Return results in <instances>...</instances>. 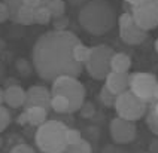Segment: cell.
<instances>
[{"instance_id":"obj_17","label":"cell","mask_w":158,"mask_h":153,"mask_svg":"<svg viewBox=\"0 0 158 153\" xmlns=\"http://www.w3.org/2000/svg\"><path fill=\"white\" fill-rule=\"evenodd\" d=\"M146 125L158 137V100H152L149 104H148Z\"/></svg>"},{"instance_id":"obj_2","label":"cell","mask_w":158,"mask_h":153,"mask_svg":"<svg viewBox=\"0 0 158 153\" xmlns=\"http://www.w3.org/2000/svg\"><path fill=\"white\" fill-rule=\"evenodd\" d=\"M78 21L93 36H103L118 24L115 8L107 0H88L79 10Z\"/></svg>"},{"instance_id":"obj_25","label":"cell","mask_w":158,"mask_h":153,"mask_svg":"<svg viewBox=\"0 0 158 153\" xmlns=\"http://www.w3.org/2000/svg\"><path fill=\"white\" fill-rule=\"evenodd\" d=\"M66 140H67V146H70V144L81 143L84 138H82V134H81L79 129H76V128H69L67 132H66Z\"/></svg>"},{"instance_id":"obj_33","label":"cell","mask_w":158,"mask_h":153,"mask_svg":"<svg viewBox=\"0 0 158 153\" xmlns=\"http://www.w3.org/2000/svg\"><path fill=\"white\" fill-rule=\"evenodd\" d=\"M17 124H18V125H21V126L28 125V120H27V116H26V113H24V112H23V113L17 117Z\"/></svg>"},{"instance_id":"obj_31","label":"cell","mask_w":158,"mask_h":153,"mask_svg":"<svg viewBox=\"0 0 158 153\" xmlns=\"http://www.w3.org/2000/svg\"><path fill=\"white\" fill-rule=\"evenodd\" d=\"M10 19V14H9V9L6 6V3L3 0H0V22H5Z\"/></svg>"},{"instance_id":"obj_8","label":"cell","mask_w":158,"mask_h":153,"mask_svg":"<svg viewBox=\"0 0 158 153\" xmlns=\"http://www.w3.org/2000/svg\"><path fill=\"white\" fill-rule=\"evenodd\" d=\"M158 79L155 74L148 72H136L130 74V91L134 95H137L140 100L146 101L149 104L154 98L155 86Z\"/></svg>"},{"instance_id":"obj_40","label":"cell","mask_w":158,"mask_h":153,"mask_svg":"<svg viewBox=\"0 0 158 153\" xmlns=\"http://www.w3.org/2000/svg\"><path fill=\"white\" fill-rule=\"evenodd\" d=\"M2 146H3V138L0 137V147H2Z\"/></svg>"},{"instance_id":"obj_19","label":"cell","mask_w":158,"mask_h":153,"mask_svg":"<svg viewBox=\"0 0 158 153\" xmlns=\"http://www.w3.org/2000/svg\"><path fill=\"white\" fill-rule=\"evenodd\" d=\"M89 55H91V48H88L87 45H84L82 42H78L76 45L73 46V58H75L79 64L84 65V64L88 61Z\"/></svg>"},{"instance_id":"obj_1","label":"cell","mask_w":158,"mask_h":153,"mask_svg":"<svg viewBox=\"0 0 158 153\" xmlns=\"http://www.w3.org/2000/svg\"><path fill=\"white\" fill-rule=\"evenodd\" d=\"M79 37L69 30H49L40 34L31 52V63L42 80L54 82L60 76L79 77L84 65L73 58V46Z\"/></svg>"},{"instance_id":"obj_5","label":"cell","mask_w":158,"mask_h":153,"mask_svg":"<svg viewBox=\"0 0 158 153\" xmlns=\"http://www.w3.org/2000/svg\"><path fill=\"white\" fill-rule=\"evenodd\" d=\"M114 49L107 45H96L91 48V55L84 64V69L96 80H106L110 70V60L114 57Z\"/></svg>"},{"instance_id":"obj_38","label":"cell","mask_w":158,"mask_h":153,"mask_svg":"<svg viewBox=\"0 0 158 153\" xmlns=\"http://www.w3.org/2000/svg\"><path fill=\"white\" fill-rule=\"evenodd\" d=\"M152 100H158V83H157V86H155V92H154V98Z\"/></svg>"},{"instance_id":"obj_41","label":"cell","mask_w":158,"mask_h":153,"mask_svg":"<svg viewBox=\"0 0 158 153\" xmlns=\"http://www.w3.org/2000/svg\"><path fill=\"white\" fill-rule=\"evenodd\" d=\"M146 153H149V152H146Z\"/></svg>"},{"instance_id":"obj_12","label":"cell","mask_w":158,"mask_h":153,"mask_svg":"<svg viewBox=\"0 0 158 153\" xmlns=\"http://www.w3.org/2000/svg\"><path fill=\"white\" fill-rule=\"evenodd\" d=\"M105 86L115 95H119L130 89V74L128 73L110 72L105 80Z\"/></svg>"},{"instance_id":"obj_36","label":"cell","mask_w":158,"mask_h":153,"mask_svg":"<svg viewBox=\"0 0 158 153\" xmlns=\"http://www.w3.org/2000/svg\"><path fill=\"white\" fill-rule=\"evenodd\" d=\"M128 5H131V8L133 6H139V5H142L143 2H146V0H125Z\"/></svg>"},{"instance_id":"obj_14","label":"cell","mask_w":158,"mask_h":153,"mask_svg":"<svg viewBox=\"0 0 158 153\" xmlns=\"http://www.w3.org/2000/svg\"><path fill=\"white\" fill-rule=\"evenodd\" d=\"M119 37L124 43L127 45H140L146 40L148 37V31L142 30L137 24H134L131 27L124 28V30H119Z\"/></svg>"},{"instance_id":"obj_24","label":"cell","mask_w":158,"mask_h":153,"mask_svg":"<svg viewBox=\"0 0 158 153\" xmlns=\"http://www.w3.org/2000/svg\"><path fill=\"white\" fill-rule=\"evenodd\" d=\"M134 18H133V14L131 12H124L123 15L118 17V27L119 30H124V28H128L134 26Z\"/></svg>"},{"instance_id":"obj_11","label":"cell","mask_w":158,"mask_h":153,"mask_svg":"<svg viewBox=\"0 0 158 153\" xmlns=\"http://www.w3.org/2000/svg\"><path fill=\"white\" fill-rule=\"evenodd\" d=\"M51 100H52V94L51 89H48L45 85H35L30 86L27 89V98H26V106H40L45 107L46 110L51 108Z\"/></svg>"},{"instance_id":"obj_23","label":"cell","mask_w":158,"mask_h":153,"mask_svg":"<svg viewBox=\"0 0 158 153\" xmlns=\"http://www.w3.org/2000/svg\"><path fill=\"white\" fill-rule=\"evenodd\" d=\"M51 21H52V14H51V10H49L48 6L40 8V9L35 14V24L46 26V24H49Z\"/></svg>"},{"instance_id":"obj_37","label":"cell","mask_w":158,"mask_h":153,"mask_svg":"<svg viewBox=\"0 0 158 153\" xmlns=\"http://www.w3.org/2000/svg\"><path fill=\"white\" fill-rule=\"evenodd\" d=\"M3 103H5V89L0 88V104H3Z\"/></svg>"},{"instance_id":"obj_6","label":"cell","mask_w":158,"mask_h":153,"mask_svg":"<svg viewBox=\"0 0 158 153\" xmlns=\"http://www.w3.org/2000/svg\"><path fill=\"white\" fill-rule=\"evenodd\" d=\"M10 14V21L21 26L35 24V14L49 5L51 0H3Z\"/></svg>"},{"instance_id":"obj_7","label":"cell","mask_w":158,"mask_h":153,"mask_svg":"<svg viewBox=\"0 0 158 153\" xmlns=\"http://www.w3.org/2000/svg\"><path fill=\"white\" fill-rule=\"evenodd\" d=\"M115 112L118 117H123L131 122H137L139 119L146 116L148 112V103L134 95L131 91H125L123 94L116 95L115 101Z\"/></svg>"},{"instance_id":"obj_9","label":"cell","mask_w":158,"mask_h":153,"mask_svg":"<svg viewBox=\"0 0 158 153\" xmlns=\"http://www.w3.org/2000/svg\"><path fill=\"white\" fill-rule=\"evenodd\" d=\"M130 12L142 30L149 31L158 27V0H146L139 6H133Z\"/></svg>"},{"instance_id":"obj_27","label":"cell","mask_w":158,"mask_h":153,"mask_svg":"<svg viewBox=\"0 0 158 153\" xmlns=\"http://www.w3.org/2000/svg\"><path fill=\"white\" fill-rule=\"evenodd\" d=\"M79 113H81V116L85 117V119H91L96 115V107H94V104L91 101H85L82 104V107L79 108Z\"/></svg>"},{"instance_id":"obj_34","label":"cell","mask_w":158,"mask_h":153,"mask_svg":"<svg viewBox=\"0 0 158 153\" xmlns=\"http://www.w3.org/2000/svg\"><path fill=\"white\" fill-rule=\"evenodd\" d=\"M149 153H158V137L157 138H154V140L151 141Z\"/></svg>"},{"instance_id":"obj_16","label":"cell","mask_w":158,"mask_h":153,"mask_svg":"<svg viewBox=\"0 0 158 153\" xmlns=\"http://www.w3.org/2000/svg\"><path fill=\"white\" fill-rule=\"evenodd\" d=\"M131 69V58L124 52H115L110 60V70L116 73H128Z\"/></svg>"},{"instance_id":"obj_21","label":"cell","mask_w":158,"mask_h":153,"mask_svg":"<svg viewBox=\"0 0 158 153\" xmlns=\"http://www.w3.org/2000/svg\"><path fill=\"white\" fill-rule=\"evenodd\" d=\"M98 100H100V103L105 106V107H115V101H116V95L112 94L110 91L106 88L105 85H103V88L100 89L98 92Z\"/></svg>"},{"instance_id":"obj_35","label":"cell","mask_w":158,"mask_h":153,"mask_svg":"<svg viewBox=\"0 0 158 153\" xmlns=\"http://www.w3.org/2000/svg\"><path fill=\"white\" fill-rule=\"evenodd\" d=\"M67 2H69V3H70L72 6H81V5H82V6H84V5H85V3H87L88 0H67Z\"/></svg>"},{"instance_id":"obj_26","label":"cell","mask_w":158,"mask_h":153,"mask_svg":"<svg viewBox=\"0 0 158 153\" xmlns=\"http://www.w3.org/2000/svg\"><path fill=\"white\" fill-rule=\"evenodd\" d=\"M10 113L3 104H0V132H3L10 124Z\"/></svg>"},{"instance_id":"obj_30","label":"cell","mask_w":158,"mask_h":153,"mask_svg":"<svg viewBox=\"0 0 158 153\" xmlns=\"http://www.w3.org/2000/svg\"><path fill=\"white\" fill-rule=\"evenodd\" d=\"M17 69L19 70V73H21L23 76H28V74L31 73L30 64L27 63V60H24V58H19L17 61Z\"/></svg>"},{"instance_id":"obj_10","label":"cell","mask_w":158,"mask_h":153,"mask_svg":"<svg viewBox=\"0 0 158 153\" xmlns=\"http://www.w3.org/2000/svg\"><path fill=\"white\" fill-rule=\"evenodd\" d=\"M109 132L112 137V141L115 144H128L137 135V128H136V122L127 120L123 117H114L110 120L109 125Z\"/></svg>"},{"instance_id":"obj_28","label":"cell","mask_w":158,"mask_h":153,"mask_svg":"<svg viewBox=\"0 0 158 153\" xmlns=\"http://www.w3.org/2000/svg\"><path fill=\"white\" fill-rule=\"evenodd\" d=\"M52 26H54V30L57 31H64L67 26H69V18L64 15V17H60V18H54L52 19Z\"/></svg>"},{"instance_id":"obj_3","label":"cell","mask_w":158,"mask_h":153,"mask_svg":"<svg viewBox=\"0 0 158 153\" xmlns=\"http://www.w3.org/2000/svg\"><path fill=\"white\" fill-rule=\"evenodd\" d=\"M67 129L69 126L61 120L48 119L36 129V147L42 153H63L67 147V140H66Z\"/></svg>"},{"instance_id":"obj_39","label":"cell","mask_w":158,"mask_h":153,"mask_svg":"<svg viewBox=\"0 0 158 153\" xmlns=\"http://www.w3.org/2000/svg\"><path fill=\"white\" fill-rule=\"evenodd\" d=\"M154 48H155V51H157V54H158V39L155 40V43H154Z\"/></svg>"},{"instance_id":"obj_13","label":"cell","mask_w":158,"mask_h":153,"mask_svg":"<svg viewBox=\"0 0 158 153\" xmlns=\"http://www.w3.org/2000/svg\"><path fill=\"white\" fill-rule=\"evenodd\" d=\"M27 91L19 85H9L5 89V104L12 108H19L26 106Z\"/></svg>"},{"instance_id":"obj_20","label":"cell","mask_w":158,"mask_h":153,"mask_svg":"<svg viewBox=\"0 0 158 153\" xmlns=\"http://www.w3.org/2000/svg\"><path fill=\"white\" fill-rule=\"evenodd\" d=\"M63 153H93V147L88 140H82L78 144H70Z\"/></svg>"},{"instance_id":"obj_15","label":"cell","mask_w":158,"mask_h":153,"mask_svg":"<svg viewBox=\"0 0 158 153\" xmlns=\"http://www.w3.org/2000/svg\"><path fill=\"white\" fill-rule=\"evenodd\" d=\"M24 113H26V116H27L28 125L36 126V128L48 120V110L45 107H40V106H28V107H24Z\"/></svg>"},{"instance_id":"obj_32","label":"cell","mask_w":158,"mask_h":153,"mask_svg":"<svg viewBox=\"0 0 158 153\" xmlns=\"http://www.w3.org/2000/svg\"><path fill=\"white\" fill-rule=\"evenodd\" d=\"M102 153H128V152L123 150V149L119 147V144H107V146L103 147Z\"/></svg>"},{"instance_id":"obj_22","label":"cell","mask_w":158,"mask_h":153,"mask_svg":"<svg viewBox=\"0 0 158 153\" xmlns=\"http://www.w3.org/2000/svg\"><path fill=\"white\" fill-rule=\"evenodd\" d=\"M48 8L52 14V19L54 18H60L64 17V12H66V0H51Z\"/></svg>"},{"instance_id":"obj_4","label":"cell","mask_w":158,"mask_h":153,"mask_svg":"<svg viewBox=\"0 0 158 153\" xmlns=\"http://www.w3.org/2000/svg\"><path fill=\"white\" fill-rule=\"evenodd\" d=\"M52 95H64L70 101V110L69 113L79 112L82 104L85 103V86L82 82L78 80V77L73 76H60L52 82L51 86Z\"/></svg>"},{"instance_id":"obj_29","label":"cell","mask_w":158,"mask_h":153,"mask_svg":"<svg viewBox=\"0 0 158 153\" xmlns=\"http://www.w3.org/2000/svg\"><path fill=\"white\" fill-rule=\"evenodd\" d=\"M9 153H36V150L31 147V146H28L26 143H19V144H15Z\"/></svg>"},{"instance_id":"obj_18","label":"cell","mask_w":158,"mask_h":153,"mask_svg":"<svg viewBox=\"0 0 158 153\" xmlns=\"http://www.w3.org/2000/svg\"><path fill=\"white\" fill-rule=\"evenodd\" d=\"M51 108L55 113H69L70 110V101L64 95H52L51 100Z\"/></svg>"}]
</instances>
